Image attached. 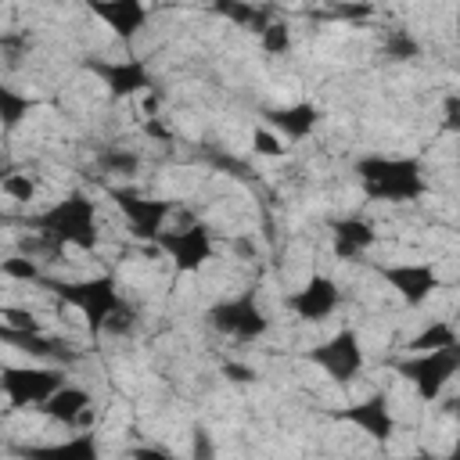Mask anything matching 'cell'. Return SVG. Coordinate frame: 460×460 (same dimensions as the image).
Returning <instances> with one entry per match:
<instances>
[{
	"label": "cell",
	"mask_w": 460,
	"mask_h": 460,
	"mask_svg": "<svg viewBox=\"0 0 460 460\" xmlns=\"http://www.w3.org/2000/svg\"><path fill=\"white\" fill-rule=\"evenodd\" d=\"M72 309H79L90 320V331L97 334H126L137 320L133 305L115 291L111 277H93V280H79V284H58L54 288Z\"/></svg>",
	"instance_id": "obj_1"
},
{
	"label": "cell",
	"mask_w": 460,
	"mask_h": 460,
	"mask_svg": "<svg viewBox=\"0 0 460 460\" xmlns=\"http://www.w3.org/2000/svg\"><path fill=\"white\" fill-rule=\"evenodd\" d=\"M356 176L374 201H417L428 190L417 158H363Z\"/></svg>",
	"instance_id": "obj_2"
},
{
	"label": "cell",
	"mask_w": 460,
	"mask_h": 460,
	"mask_svg": "<svg viewBox=\"0 0 460 460\" xmlns=\"http://www.w3.org/2000/svg\"><path fill=\"white\" fill-rule=\"evenodd\" d=\"M36 234L54 248L75 244V248H93L97 244V208L86 194H68L65 201L50 205L32 219Z\"/></svg>",
	"instance_id": "obj_3"
},
{
	"label": "cell",
	"mask_w": 460,
	"mask_h": 460,
	"mask_svg": "<svg viewBox=\"0 0 460 460\" xmlns=\"http://www.w3.org/2000/svg\"><path fill=\"white\" fill-rule=\"evenodd\" d=\"M208 323H212L219 334L234 338V341H255V338H262V334L270 331V320H266V313H262V305H259V291H255V288L216 302V305L208 309Z\"/></svg>",
	"instance_id": "obj_4"
},
{
	"label": "cell",
	"mask_w": 460,
	"mask_h": 460,
	"mask_svg": "<svg viewBox=\"0 0 460 460\" xmlns=\"http://www.w3.org/2000/svg\"><path fill=\"white\" fill-rule=\"evenodd\" d=\"M399 374L417 388L420 399H438L460 374V345L438 352H413L410 359L399 363Z\"/></svg>",
	"instance_id": "obj_5"
},
{
	"label": "cell",
	"mask_w": 460,
	"mask_h": 460,
	"mask_svg": "<svg viewBox=\"0 0 460 460\" xmlns=\"http://www.w3.org/2000/svg\"><path fill=\"white\" fill-rule=\"evenodd\" d=\"M309 363H316L327 381L349 385V381L363 370V345H359V334H356L352 327H341L338 334H331L327 341H320L316 349H309Z\"/></svg>",
	"instance_id": "obj_6"
},
{
	"label": "cell",
	"mask_w": 460,
	"mask_h": 460,
	"mask_svg": "<svg viewBox=\"0 0 460 460\" xmlns=\"http://www.w3.org/2000/svg\"><path fill=\"white\" fill-rule=\"evenodd\" d=\"M65 370L61 367H7L4 374V395L11 406H43L58 388H65Z\"/></svg>",
	"instance_id": "obj_7"
},
{
	"label": "cell",
	"mask_w": 460,
	"mask_h": 460,
	"mask_svg": "<svg viewBox=\"0 0 460 460\" xmlns=\"http://www.w3.org/2000/svg\"><path fill=\"white\" fill-rule=\"evenodd\" d=\"M158 244L165 255H172V266L180 273H194L212 259V230L205 223H190L183 230H162Z\"/></svg>",
	"instance_id": "obj_8"
},
{
	"label": "cell",
	"mask_w": 460,
	"mask_h": 460,
	"mask_svg": "<svg viewBox=\"0 0 460 460\" xmlns=\"http://www.w3.org/2000/svg\"><path fill=\"white\" fill-rule=\"evenodd\" d=\"M377 273L406 305L428 302L438 288V273L431 262H392V266H381Z\"/></svg>",
	"instance_id": "obj_9"
},
{
	"label": "cell",
	"mask_w": 460,
	"mask_h": 460,
	"mask_svg": "<svg viewBox=\"0 0 460 460\" xmlns=\"http://www.w3.org/2000/svg\"><path fill=\"white\" fill-rule=\"evenodd\" d=\"M111 198H115L119 212L126 216V223L133 226V234H140V237H155V241L162 237L165 219H169V212H172L169 201H155V198H144V194L126 190V187H115Z\"/></svg>",
	"instance_id": "obj_10"
},
{
	"label": "cell",
	"mask_w": 460,
	"mask_h": 460,
	"mask_svg": "<svg viewBox=\"0 0 460 460\" xmlns=\"http://www.w3.org/2000/svg\"><path fill=\"white\" fill-rule=\"evenodd\" d=\"M338 302H341V291H338V284H334L331 277H323V273H313L298 291L288 295V309H291L298 320H309V323L327 320V316L338 309Z\"/></svg>",
	"instance_id": "obj_11"
},
{
	"label": "cell",
	"mask_w": 460,
	"mask_h": 460,
	"mask_svg": "<svg viewBox=\"0 0 460 460\" xmlns=\"http://www.w3.org/2000/svg\"><path fill=\"white\" fill-rule=\"evenodd\" d=\"M338 417H341L345 424L359 428L363 435L377 438V442H388V438H392V431H395V417H392V410H388V399H385V395L359 399V402H352V406L338 410Z\"/></svg>",
	"instance_id": "obj_12"
},
{
	"label": "cell",
	"mask_w": 460,
	"mask_h": 460,
	"mask_svg": "<svg viewBox=\"0 0 460 460\" xmlns=\"http://www.w3.org/2000/svg\"><path fill=\"white\" fill-rule=\"evenodd\" d=\"M90 392L86 388H79V385H65V388H58L43 406H40V413L43 417H50V420H58V424H65V428H75V424H86L90 420Z\"/></svg>",
	"instance_id": "obj_13"
},
{
	"label": "cell",
	"mask_w": 460,
	"mask_h": 460,
	"mask_svg": "<svg viewBox=\"0 0 460 460\" xmlns=\"http://www.w3.org/2000/svg\"><path fill=\"white\" fill-rule=\"evenodd\" d=\"M25 460H101V446L93 431H79L65 442H50V446H29Z\"/></svg>",
	"instance_id": "obj_14"
},
{
	"label": "cell",
	"mask_w": 460,
	"mask_h": 460,
	"mask_svg": "<svg viewBox=\"0 0 460 460\" xmlns=\"http://www.w3.org/2000/svg\"><path fill=\"white\" fill-rule=\"evenodd\" d=\"M93 14L97 18H104L122 40H133L140 29H144V22H147V7L144 4H137V0H115V4H97L93 7Z\"/></svg>",
	"instance_id": "obj_15"
},
{
	"label": "cell",
	"mask_w": 460,
	"mask_h": 460,
	"mask_svg": "<svg viewBox=\"0 0 460 460\" xmlns=\"http://www.w3.org/2000/svg\"><path fill=\"white\" fill-rule=\"evenodd\" d=\"M316 108L313 104H291V108H277L270 111V129L284 140H305L313 129H316Z\"/></svg>",
	"instance_id": "obj_16"
},
{
	"label": "cell",
	"mask_w": 460,
	"mask_h": 460,
	"mask_svg": "<svg viewBox=\"0 0 460 460\" xmlns=\"http://www.w3.org/2000/svg\"><path fill=\"white\" fill-rule=\"evenodd\" d=\"M374 241H377V234H374V226L367 219H341V223H334V252L341 259L367 255Z\"/></svg>",
	"instance_id": "obj_17"
},
{
	"label": "cell",
	"mask_w": 460,
	"mask_h": 460,
	"mask_svg": "<svg viewBox=\"0 0 460 460\" xmlns=\"http://www.w3.org/2000/svg\"><path fill=\"white\" fill-rule=\"evenodd\" d=\"M97 72L104 75V83L111 86V93H137L151 86V75L140 61H115V65H97Z\"/></svg>",
	"instance_id": "obj_18"
},
{
	"label": "cell",
	"mask_w": 460,
	"mask_h": 460,
	"mask_svg": "<svg viewBox=\"0 0 460 460\" xmlns=\"http://www.w3.org/2000/svg\"><path fill=\"white\" fill-rule=\"evenodd\" d=\"M449 345H460V334L449 320H431L420 334L410 338V349L413 352H438V349H449Z\"/></svg>",
	"instance_id": "obj_19"
},
{
	"label": "cell",
	"mask_w": 460,
	"mask_h": 460,
	"mask_svg": "<svg viewBox=\"0 0 460 460\" xmlns=\"http://www.w3.org/2000/svg\"><path fill=\"white\" fill-rule=\"evenodd\" d=\"M0 115H4V129H14L22 115H29V97H18L14 86H0Z\"/></svg>",
	"instance_id": "obj_20"
},
{
	"label": "cell",
	"mask_w": 460,
	"mask_h": 460,
	"mask_svg": "<svg viewBox=\"0 0 460 460\" xmlns=\"http://www.w3.org/2000/svg\"><path fill=\"white\" fill-rule=\"evenodd\" d=\"M417 50H420V43L410 36V29H388V40H385V54L388 58L406 61V58H417Z\"/></svg>",
	"instance_id": "obj_21"
},
{
	"label": "cell",
	"mask_w": 460,
	"mask_h": 460,
	"mask_svg": "<svg viewBox=\"0 0 460 460\" xmlns=\"http://www.w3.org/2000/svg\"><path fill=\"white\" fill-rule=\"evenodd\" d=\"M259 43H262L266 54H284V50L291 47V32H288V25H280V22H270V25L259 32Z\"/></svg>",
	"instance_id": "obj_22"
},
{
	"label": "cell",
	"mask_w": 460,
	"mask_h": 460,
	"mask_svg": "<svg viewBox=\"0 0 460 460\" xmlns=\"http://www.w3.org/2000/svg\"><path fill=\"white\" fill-rule=\"evenodd\" d=\"M4 194L14 198V201H29L32 198V180L29 176H18V172H7L4 176Z\"/></svg>",
	"instance_id": "obj_23"
},
{
	"label": "cell",
	"mask_w": 460,
	"mask_h": 460,
	"mask_svg": "<svg viewBox=\"0 0 460 460\" xmlns=\"http://www.w3.org/2000/svg\"><path fill=\"white\" fill-rule=\"evenodd\" d=\"M255 151L259 155H270V158H280L284 155V144H280V137L273 133V129H255Z\"/></svg>",
	"instance_id": "obj_24"
},
{
	"label": "cell",
	"mask_w": 460,
	"mask_h": 460,
	"mask_svg": "<svg viewBox=\"0 0 460 460\" xmlns=\"http://www.w3.org/2000/svg\"><path fill=\"white\" fill-rule=\"evenodd\" d=\"M104 165H108L111 172H122V176H129V172L137 169V155H129V151H119V147H111V151L104 155Z\"/></svg>",
	"instance_id": "obj_25"
},
{
	"label": "cell",
	"mask_w": 460,
	"mask_h": 460,
	"mask_svg": "<svg viewBox=\"0 0 460 460\" xmlns=\"http://www.w3.org/2000/svg\"><path fill=\"white\" fill-rule=\"evenodd\" d=\"M190 460H216V446L212 435L205 428H194V446H190Z\"/></svg>",
	"instance_id": "obj_26"
},
{
	"label": "cell",
	"mask_w": 460,
	"mask_h": 460,
	"mask_svg": "<svg viewBox=\"0 0 460 460\" xmlns=\"http://www.w3.org/2000/svg\"><path fill=\"white\" fill-rule=\"evenodd\" d=\"M4 273H7V277H22V280H36V277H40L36 266H32V262H22V259H7V262H4Z\"/></svg>",
	"instance_id": "obj_27"
},
{
	"label": "cell",
	"mask_w": 460,
	"mask_h": 460,
	"mask_svg": "<svg viewBox=\"0 0 460 460\" xmlns=\"http://www.w3.org/2000/svg\"><path fill=\"white\" fill-rule=\"evenodd\" d=\"M129 460H172V453L162 446H137L129 449Z\"/></svg>",
	"instance_id": "obj_28"
},
{
	"label": "cell",
	"mask_w": 460,
	"mask_h": 460,
	"mask_svg": "<svg viewBox=\"0 0 460 460\" xmlns=\"http://www.w3.org/2000/svg\"><path fill=\"white\" fill-rule=\"evenodd\" d=\"M226 377H237V381H252V370H248V367H230V363H226Z\"/></svg>",
	"instance_id": "obj_29"
},
{
	"label": "cell",
	"mask_w": 460,
	"mask_h": 460,
	"mask_svg": "<svg viewBox=\"0 0 460 460\" xmlns=\"http://www.w3.org/2000/svg\"><path fill=\"white\" fill-rule=\"evenodd\" d=\"M446 460H460V428H456V438H453V446H449Z\"/></svg>",
	"instance_id": "obj_30"
},
{
	"label": "cell",
	"mask_w": 460,
	"mask_h": 460,
	"mask_svg": "<svg viewBox=\"0 0 460 460\" xmlns=\"http://www.w3.org/2000/svg\"><path fill=\"white\" fill-rule=\"evenodd\" d=\"M446 410H449V413H453V417L460 420V392H456V395H453V399L446 402Z\"/></svg>",
	"instance_id": "obj_31"
},
{
	"label": "cell",
	"mask_w": 460,
	"mask_h": 460,
	"mask_svg": "<svg viewBox=\"0 0 460 460\" xmlns=\"http://www.w3.org/2000/svg\"><path fill=\"white\" fill-rule=\"evenodd\" d=\"M456 32H460V14H456Z\"/></svg>",
	"instance_id": "obj_32"
}]
</instances>
